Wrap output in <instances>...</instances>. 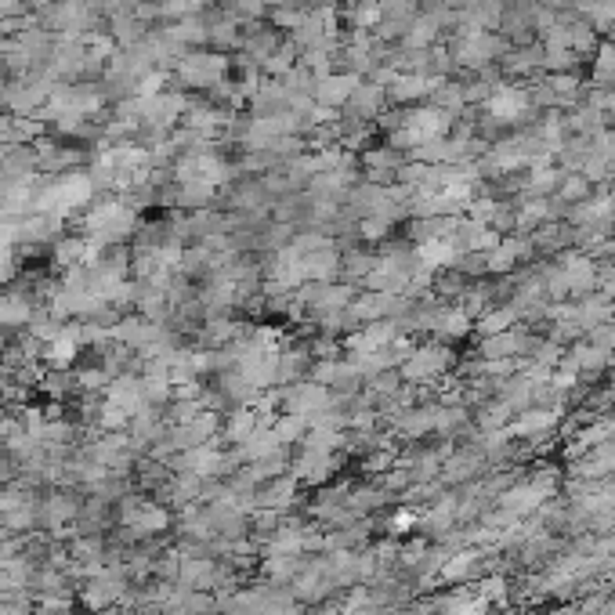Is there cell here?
I'll return each mask as SVG.
<instances>
[{"label":"cell","mask_w":615,"mask_h":615,"mask_svg":"<svg viewBox=\"0 0 615 615\" xmlns=\"http://www.w3.org/2000/svg\"><path fill=\"white\" fill-rule=\"evenodd\" d=\"M449 369H456L453 344L427 341V344H417V348L409 351V359L398 366V377H402V384L424 388V384H438V380L449 377Z\"/></svg>","instance_id":"cell-1"},{"label":"cell","mask_w":615,"mask_h":615,"mask_svg":"<svg viewBox=\"0 0 615 615\" xmlns=\"http://www.w3.org/2000/svg\"><path fill=\"white\" fill-rule=\"evenodd\" d=\"M615 319V301H608L601 290H594V294L579 297L576 301V322L583 326V330H594V326H605V322Z\"/></svg>","instance_id":"cell-12"},{"label":"cell","mask_w":615,"mask_h":615,"mask_svg":"<svg viewBox=\"0 0 615 615\" xmlns=\"http://www.w3.org/2000/svg\"><path fill=\"white\" fill-rule=\"evenodd\" d=\"M594 84L597 87H615V40L597 48V62H594Z\"/></svg>","instance_id":"cell-18"},{"label":"cell","mask_w":615,"mask_h":615,"mask_svg":"<svg viewBox=\"0 0 615 615\" xmlns=\"http://www.w3.org/2000/svg\"><path fill=\"white\" fill-rule=\"evenodd\" d=\"M178 73H181V80H185V84L214 91V87L228 80V62H225V55H210V51H189V55L178 58Z\"/></svg>","instance_id":"cell-3"},{"label":"cell","mask_w":615,"mask_h":615,"mask_svg":"<svg viewBox=\"0 0 615 615\" xmlns=\"http://www.w3.org/2000/svg\"><path fill=\"white\" fill-rule=\"evenodd\" d=\"M587 337H590L594 344H601V348H608V351L615 355V319L605 322V326H594V330H590Z\"/></svg>","instance_id":"cell-20"},{"label":"cell","mask_w":615,"mask_h":615,"mask_svg":"<svg viewBox=\"0 0 615 615\" xmlns=\"http://www.w3.org/2000/svg\"><path fill=\"white\" fill-rule=\"evenodd\" d=\"M474 333V319L460 308V304H442V315H438L435 330H431V341H442V344H456L471 337Z\"/></svg>","instance_id":"cell-11"},{"label":"cell","mask_w":615,"mask_h":615,"mask_svg":"<svg viewBox=\"0 0 615 615\" xmlns=\"http://www.w3.org/2000/svg\"><path fill=\"white\" fill-rule=\"evenodd\" d=\"M471 283L474 279H467L464 272H456V268H442V272H435V279H431V294H435L438 301H445V304H456L460 297H464V290Z\"/></svg>","instance_id":"cell-14"},{"label":"cell","mask_w":615,"mask_h":615,"mask_svg":"<svg viewBox=\"0 0 615 615\" xmlns=\"http://www.w3.org/2000/svg\"><path fill=\"white\" fill-rule=\"evenodd\" d=\"M521 322V312L514 304H492L489 312L474 319V337H492V333H507Z\"/></svg>","instance_id":"cell-13"},{"label":"cell","mask_w":615,"mask_h":615,"mask_svg":"<svg viewBox=\"0 0 615 615\" xmlns=\"http://www.w3.org/2000/svg\"><path fill=\"white\" fill-rule=\"evenodd\" d=\"M384 105H388V87L366 80V84H359L351 91V98L344 102V113H348V120L369 123L377 120V116H384Z\"/></svg>","instance_id":"cell-8"},{"label":"cell","mask_w":615,"mask_h":615,"mask_svg":"<svg viewBox=\"0 0 615 615\" xmlns=\"http://www.w3.org/2000/svg\"><path fill=\"white\" fill-rule=\"evenodd\" d=\"M301 261H304L308 283H337V279H341V246L337 243L312 250V254H304Z\"/></svg>","instance_id":"cell-10"},{"label":"cell","mask_w":615,"mask_h":615,"mask_svg":"<svg viewBox=\"0 0 615 615\" xmlns=\"http://www.w3.org/2000/svg\"><path fill=\"white\" fill-rule=\"evenodd\" d=\"M362 80L355 73H326V76H315V87H312V102L315 105H326V109H344V102L351 98V91L359 87Z\"/></svg>","instance_id":"cell-7"},{"label":"cell","mask_w":615,"mask_h":615,"mask_svg":"<svg viewBox=\"0 0 615 615\" xmlns=\"http://www.w3.org/2000/svg\"><path fill=\"white\" fill-rule=\"evenodd\" d=\"M44 395H51V398H69L73 391H80V384H76V369L69 366V369H44V377H40V384H37Z\"/></svg>","instance_id":"cell-16"},{"label":"cell","mask_w":615,"mask_h":615,"mask_svg":"<svg viewBox=\"0 0 615 615\" xmlns=\"http://www.w3.org/2000/svg\"><path fill=\"white\" fill-rule=\"evenodd\" d=\"M594 181H587L579 171H561V181L558 189H554V196L565 199L568 207H576V203H587L590 196H594Z\"/></svg>","instance_id":"cell-15"},{"label":"cell","mask_w":615,"mask_h":615,"mask_svg":"<svg viewBox=\"0 0 615 615\" xmlns=\"http://www.w3.org/2000/svg\"><path fill=\"white\" fill-rule=\"evenodd\" d=\"M80 503L84 500H80L73 489H62V485L48 489L44 496H40V507H37L40 525L37 529H44L48 536H55V540H66L69 532H73L76 518H80Z\"/></svg>","instance_id":"cell-2"},{"label":"cell","mask_w":615,"mask_h":615,"mask_svg":"<svg viewBox=\"0 0 615 615\" xmlns=\"http://www.w3.org/2000/svg\"><path fill=\"white\" fill-rule=\"evenodd\" d=\"M37 297L26 294L19 283L8 286V290H0V330L8 333H19V330H29V322L37 315Z\"/></svg>","instance_id":"cell-5"},{"label":"cell","mask_w":615,"mask_h":615,"mask_svg":"<svg viewBox=\"0 0 615 615\" xmlns=\"http://www.w3.org/2000/svg\"><path fill=\"white\" fill-rule=\"evenodd\" d=\"M532 239V250H536V257H554L561 254V250H572L576 246V225H568V221H547V225H540L536 232H529Z\"/></svg>","instance_id":"cell-9"},{"label":"cell","mask_w":615,"mask_h":615,"mask_svg":"<svg viewBox=\"0 0 615 615\" xmlns=\"http://www.w3.org/2000/svg\"><path fill=\"white\" fill-rule=\"evenodd\" d=\"M272 431L275 438L283 445H297L308 438V431H312V424H308V417H297V413H283V417L272 420Z\"/></svg>","instance_id":"cell-17"},{"label":"cell","mask_w":615,"mask_h":615,"mask_svg":"<svg viewBox=\"0 0 615 615\" xmlns=\"http://www.w3.org/2000/svg\"><path fill=\"white\" fill-rule=\"evenodd\" d=\"M456 272H464L467 279H485L489 275V265H485V254H474V250H467L460 261H456Z\"/></svg>","instance_id":"cell-19"},{"label":"cell","mask_w":615,"mask_h":615,"mask_svg":"<svg viewBox=\"0 0 615 615\" xmlns=\"http://www.w3.org/2000/svg\"><path fill=\"white\" fill-rule=\"evenodd\" d=\"M156 615H189V612H181V608H160Z\"/></svg>","instance_id":"cell-22"},{"label":"cell","mask_w":615,"mask_h":615,"mask_svg":"<svg viewBox=\"0 0 615 615\" xmlns=\"http://www.w3.org/2000/svg\"><path fill=\"white\" fill-rule=\"evenodd\" d=\"M102 395H105V402H113L116 409H123L127 417H138L142 409H149L142 373H120V377L109 380V388H105Z\"/></svg>","instance_id":"cell-6"},{"label":"cell","mask_w":615,"mask_h":615,"mask_svg":"<svg viewBox=\"0 0 615 615\" xmlns=\"http://www.w3.org/2000/svg\"><path fill=\"white\" fill-rule=\"evenodd\" d=\"M265 4H279V8H294V4H301V0H265Z\"/></svg>","instance_id":"cell-21"},{"label":"cell","mask_w":615,"mask_h":615,"mask_svg":"<svg viewBox=\"0 0 615 615\" xmlns=\"http://www.w3.org/2000/svg\"><path fill=\"white\" fill-rule=\"evenodd\" d=\"M218 431H221V413H214V409H203L199 417L185 420V424H171L167 438H171V445L178 449V453H189V449H199V445L214 442V438H218Z\"/></svg>","instance_id":"cell-4"}]
</instances>
